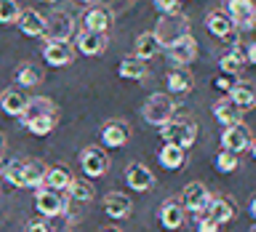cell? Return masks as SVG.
<instances>
[{
	"instance_id": "d590c367",
	"label": "cell",
	"mask_w": 256,
	"mask_h": 232,
	"mask_svg": "<svg viewBox=\"0 0 256 232\" xmlns=\"http://www.w3.org/2000/svg\"><path fill=\"white\" fill-rule=\"evenodd\" d=\"M3 176L14 184V187H27V184H24V163H22V160L8 163V166L3 168Z\"/></svg>"
},
{
	"instance_id": "cb8c5ba5",
	"label": "cell",
	"mask_w": 256,
	"mask_h": 232,
	"mask_svg": "<svg viewBox=\"0 0 256 232\" xmlns=\"http://www.w3.org/2000/svg\"><path fill=\"white\" fill-rule=\"evenodd\" d=\"M160 48H163V46L158 43L155 32H144V35H139V40H136V46H134V54H136V59L147 62V59H152V56H158V51H160Z\"/></svg>"
},
{
	"instance_id": "e575fe53",
	"label": "cell",
	"mask_w": 256,
	"mask_h": 232,
	"mask_svg": "<svg viewBox=\"0 0 256 232\" xmlns=\"http://www.w3.org/2000/svg\"><path fill=\"white\" fill-rule=\"evenodd\" d=\"M35 136H48L56 128V112H51V115H40V118H35L32 123L27 126Z\"/></svg>"
},
{
	"instance_id": "ee69618b",
	"label": "cell",
	"mask_w": 256,
	"mask_h": 232,
	"mask_svg": "<svg viewBox=\"0 0 256 232\" xmlns=\"http://www.w3.org/2000/svg\"><path fill=\"white\" fill-rule=\"evenodd\" d=\"M3 152H6V136L0 134V158H3Z\"/></svg>"
},
{
	"instance_id": "6da1fadb",
	"label": "cell",
	"mask_w": 256,
	"mask_h": 232,
	"mask_svg": "<svg viewBox=\"0 0 256 232\" xmlns=\"http://www.w3.org/2000/svg\"><path fill=\"white\" fill-rule=\"evenodd\" d=\"M152 32H155L158 43L168 48V46H174L176 40H182L184 35H190V19L182 11L179 14H163V19L158 22V27Z\"/></svg>"
},
{
	"instance_id": "ab89813d",
	"label": "cell",
	"mask_w": 256,
	"mask_h": 232,
	"mask_svg": "<svg viewBox=\"0 0 256 232\" xmlns=\"http://www.w3.org/2000/svg\"><path fill=\"white\" fill-rule=\"evenodd\" d=\"M155 8L160 14H179L182 11V0H155Z\"/></svg>"
},
{
	"instance_id": "7c38bea8",
	"label": "cell",
	"mask_w": 256,
	"mask_h": 232,
	"mask_svg": "<svg viewBox=\"0 0 256 232\" xmlns=\"http://www.w3.org/2000/svg\"><path fill=\"white\" fill-rule=\"evenodd\" d=\"M104 48H107V35L104 32L83 30L78 35V51L83 56H99V54H104Z\"/></svg>"
},
{
	"instance_id": "603a6c76",
	"label": "cell",
	"mask_w": 256,
	"mask_h": 232,
	"mask_svg": "<svg viewBox=\"0 0 256 232\" xmlns=\"http://www.w3.org/2000/svg\"><path fill=\"white\" fill-rule=\"evenodd\" d=\"M184 152L187 150H182L179 144H166L163 150H160V166L168 168V171H182L184 168Z\"/></svg>"
},
{
	"instance_id": "1f68e13d",
	"label": "cell",
	"mask_w": 256,
	"mask_h": 232,
	"mask_svg": "<svg viewBox=\"0 0 256 232\" xmlns=\"http://www.w3.org/2000/svg\"><path fill=\"white\" fill-rule=\"evenodd\" d=\"M67 192H70V198H75V200H80V203H91L94 200V184L91 182H86V179H72V184L67 187Z\"/></svg>"
},
{
	"instance_id": "f546056e",
	"label": "cell",
	"mask_w": 256,
	"mask_h": 232,
	"mask_svg": "<svg viewBox=\"0 0 256 232\" xmlns=\"http://www.w3.org/2000/svg\"><path fill=\"white\" fill-rule=\"evenodd\" d=\"M192 86H195V80L187 72H182V67L168 72V91L171 94H187V91H192Z\"/></svg>"
},
{
	"instance_id": "e0dca14e",
	"label": "cell",
	"mask_w": 256,
	"mask_h": 232,
	"mask_svg": "<svg viewBox=\"0 0 256 232\" xmlns=\"http://www.w3.org/2000/svg\"><path fill=\"white\" fill-rule=\"evenodd\" d=\"M104 211H107L110 219H128L134 211V203L123 195V192H110V195L104 198Z\"/></svg>"
},
{
	"instance_id": "44dd1931",
	"label": "cell",
	"mask_w": 256,
	"mask_h": 232,
	"mask_svg": "<svg viewBox=\"0 0 256 232\" xmlns=\"http://www.w3.org/2000/svg\"><path fill=\"white\" fill-rule=\"evenodd\" d=\"M206 214L214 216V219L219 222V224H227V222L235 219L238 208H235V203H232L230 198H211V203H208Z\"/></svg>"
},
{
	"instance_id": "c3c4849f",
	"label": "cell",
	"mask_w": 256,
	"mask_h": 232,
	"mask_svg": "<svg viewBox=\"0 0 256 232\" xmlns=\"http://www.w3.org/2000/svg\"><path fill=\"white\" fill-rule=\"evenodd\" d=\"M107 232H115V230H107Z\"/></svg>"
},
{
	"instance_id": "d6a6232c",
	"label": "cell",
	"mask_w": 256,
	"mask_h": 232,
	"mask_svg": "<svg viewBox=\"0 0 256 232\" xmlns=\"http://www.w3.org/2000/svg\"><path fill=\"white\" fill-rule=\"evenodd\" d=\"M40 70L35 67V64H22L19 70H16V80H19V86L22 88H32V86H38L40 83Z\"/></svg>"
},
{
	"instance_id": "5b68a950",
	"label": "cell",
	"mask_w": 256,
	"mask_h": 232,
	"mask_svg": "<svg viewBox=\"0 0 256 232\" xmlns=\"http://www.w3.org/2000/svg\"><path fill=\"white\" fill-rule=\"evenodd\" d=\"M35 208L48 219V216H59V214L67 211V200L62 198L59 190L38 187V192H35Z\"/></svg>"
},
{
	"instance_id": "5bb4252c",
	"label": "cell",
	"mask_w": 256,
	"mask_h": 232,
	"mask_svg": "<svg viewBox=\"0 0 256 232\" xmlns=\"http://www.w3.org/2000/svg\"><path fill=\"white\" fill-rule=\"evenodd\" d=\"M206 27H208L211 35H216L219 40H230L232 32H235V24H232L227 11H211L206 16Z\"/></svg>"
},
{
	"instance_id": "4316f807",
	"label": "cell",
	"mask_w": 256,
	"mask_h": 232,
	"mask_svg": "<svg viewBox=\"0 0 256 232\" xmlns=\"http://www.w3.org/2000/svg\"><path fill=\"white\" fill-rule=\"evenodd\" d=\"M24 104H27V96H22V91H14V88L0 96V107H3V112H6V115H11V118L22 115Z\"/></svg>"
},
{
	"instance_id": "4fadbf2b",
	"label": "cell",
	"mask_w": 256,
	"mask_h": 232,
	"mask_svg": "<svg viewBox=\"0 0 256 232\" xmlns=\"http://www.w3.org/2000/svg\"><path fill=\"white\" fill-rule=\"evenodd\" d=\"M43 59L51 67H67V64H72V48L70 43H62V40H48L43 48Z\"/></svg>"
},
{
	"instance_id": "83f0119b",
	"label": "cell",
	"mask_w": 256,
	"mask_h": 232,
	"mask_svg": "<svg viewBox=\"0 0 256 232\" xmlns=\"http://www.w3.org/2000/svg\"><path fill=\"white\" fill-rule=\"evenodd\" d=\"M46 163L40 160H24V184L27 187H40L46 182Z\"/></svg>"
},
{
	"instance_id": "484cf974",
	"label": "cell",
	"mask_w": 256,
	"mask_h": 232,
	"mask_svg": "<svg viewBox=\"0 0 256 232\" xmlns=\"http://www.w3.org/2000/svg\"><path fill=\"white\" fill-rule=\"evenodd\" d=\"M246 54L240 51V48H235V51H230V54H224L222 56V62H219V67H222V72L224 75H232V78H238L240 72H243V67H246Z\"/></svg>"
},
{
	"instance_id": "30bf717a",
	"label": "cell",
	"mask_w": 256,
	"mask_h": 232,
	"mask_svg": "<svg viewBox=\"0 0 256 232\" xmlns=\"http://www.w3.org/2000/svg\"><path fill=\"white\" fill-rule=\"evenodd\" d=\"M80 166H83L88 179H99V176L107 174L110 160H107V155H104L99 147H88V150L80 152Z\"/></svg>"
},
{
	"instance_id": "ba28073f",
	"label": "cell",
	"mask_w": 256,
	"mask_h": 232,
	"mask_svg": "<svg viewBox=\"0 0 256 232\" xmlns=\"http://www.w3.org/2000/svg\"><path fill=\"white\" fill-rule=\"evenodd\" d=\"M72 35H75V19L70 14H54L51 19H46V38L48 40L70 43Z\"/></svg>"
},
{
	"instance_id": "f6af8a7d",
	"label": "cell",
	"mask_w": 256,
	"mask_h": 232,
	"mask_svg": "<svg viewBox=\"0 0 256 232\" xmlns=\"http://www.w3.org/2000/svg\"><path fill=\"white\" fill-rule=\"evenodd\" d=\"M248 150H251V155H254V160H256V139L251 142V147H248Z\"/></svg>"
},
{
	"instance_id": "3957f363",
	"label": "cell",
	"mask_w": 256,
	"mask_h": 232,
	"mask_svg": "<svg viewBox=\"0 0 256 232\" xmlns=\"http://www.w3.org/2000/svg\"><path fill=\"white\" fill-rule=\"evenodd\" d=\"M160 136L166 144H179L182 150H190L198 139V126L192 120H168L160 126Z\"/></svg>"
},
{
	"instance_id": "ffe728a7",
	"label": "cell",
	"mask_w": 256,
	"mask_h": 232,
	"mask_svg": "<svg viewBox=\"0 0 256 232\" xmlns=\"http://www.w3.org/2000/svg\"><path fill=\"white\" fill-rule=\"evenodd\" d=\"M160 224L166 230H179L184 224V206L179 200H166L163 208H160Z\"/></svg>"
},
{
	"instance_id": "7402d4cb",
	"label": "cell",
	"mask_w": 256,
	"mask_h": 232,
	"mask_svg": "<svg viewBox=\"0 0 256 232\" xmlns=\"http://www.w3.org/2000/svg\"><path fill=\"white\" fill-rule=\"evenodd\" d=\"M112 27V14L107 8H91L83 19V30H91V32H110Z\"/></svg>"
},
{
	"instance_id": "7dc6e473",
	"label": "cell",
	"mask_w": 256,
	"mask_h": 232,
	"mask_svg": "<svg viewBox=\"0 0 256 232\" xmlns=\"http://www.w3.org/2000/svg\"><path fill=\"white\" fill-rule=\"evenodd\" d=\"M251 232H256V224H254V227H251Z\"/></svg>"
},
{
	"instance_id": "d6986e66",
	"label": "cell",
	"mask_w": 256,
	"mask_h": 232,
	"mask_svg": "<svg viewBox=\"0 0 256 232\" xmlns=\"http://www.w3.org/2000/svg\"><path fill=\"white\" fill-rule=\"evenodd\" d=\"M128 136H131V128H128L126 123H120V120H112V123H107V126H104V131H102L104 144L112 147V150L123 147V144L128 142Z\"/></svg>"
},
{
	"instance_id": "60d3db41",
	"label": "cell",
	"mask_w": 256,
	"mask_h": 232,
	"mask_svg": "<svg viewBox=\"0 0 256 232\" xmlns=\"http://www.w3.org/2000/svg\"><path fill=\"white\" fill-rule=\"evenodd\" d=\"M232 86H235V78H232V75H227V78H219V80H216V88H219V91H232Z\"/></svg>"
},
{
	"instance_id": "bcb514c9",
	"label": "cell",
	"mask_w": 256,
	"mask_h": 232,
	"mask_svg": "<svg viewBox=\"0 0 256 232\" xmlns=\"http://www.w3.org/2000/svg\"><path fill=\"white\" fill-rule=\"evenodd\" d=\"M78 3H86V6H94L96 0H78Z\"/></svg>"
},
{
	"instance_id": "b9f144b4",
	"label": "cell",
	"mask_w": 256,
	"mask_h": 232,
	"mask_svg": "<svg viewBox=\"0 0 256 232\" xmlns=\"http://www.w3.org/2000/svg\"><path fill=\"white\" fill-rule=\"evenodd\" d=\"M27 232H48L46 230V222H32L30 227H27Z\"/></svg>"
},
{
	"instance_id": "4dcf8cb0",
	"label": "cell",
	"mask_w": 256,
	"mask_h": 232,
	"mask_svg": "<svg viewBox=\"0 0 256 232\" xmlns=\"http://www.w3.org/2000/svg\"><path fill=\"white\" fill-rule=\"evenodd\" d=\"M118 75L123 80H142L147 75V67H144L142 59H123L118 67Z\"/></svg>"
},
{
	"instance_id": "f907efd6",
	"label": "cell",
	"mask_w": 256,
	"mask_h": 232,
	"mask_svg": "<svg viewBox=\"0 0 256 232\" xmlns=\"http://www.w3.org/2000/svg\"><path fill=\"white\" fill-rule=\"evenodd\" d=\"M51 3H54V0H51Z\"/></svg>"
},
{
	"instance_id": "277c9868",
	"label": "cell",
	"mask_w": 256,
	"mask_h": 232,
	"mask_svg": "<svg viewBox=\"0 0 256 232\" xmlns=\"http://www.w3.org/2000/svg\"><path fill=\"white\" fill-rule=\"evenodd\" d=\"M208 203H211V192H208L206 184H200V182H192L184 187L182 192V206H184V211H190L192 216H198V214H203Z\"/></svg>"
},
{
	"instance_id": "ac0fdd59",
	"label": "cell",
	"mask_w": 256,
	"mask_h": 232,
	"mask_svg": "<svg viewBox=\"0 0 256 232\" xmlns=\"http://www.w3.org/2000/svg\"><path fill=\"white\" fill-rule=\"evenodd\" d=\"M230 99L240 112H251L256 110V88L251 83H235L230 91Z\"/></svg>"
},
{
	"instance_id": "9a60e30c",
	"label": "cell",
	"mask_w": 256,
	"mask_h": 232,
	"mask_svg": "<svg viewBox=\"0 0 256 232\" xmlns=\"http://www.w3.org/2000/svg\"><path fill=\"white\" fill-rule=\"evenodd\" d=\"M16 24H19L22 35H27V38H38L46 32V19H43V14L35 11V8H24L19 14V19H16Z\"/></svg>"
},
{
	"instance_id": "f35d334b",
	"label": "cell",
	"mask_w": 256,
	"mask_h": 232,
	"mask_svg": "<svg viewBox=\"0 0 256 232\" xmlns=\"http://www.w3.org/2000/svg\"><path fill=\"white\" fill-rule=\"evenodd\" d=\"M46 230H48V232H72L70 222H67V219H62V214H59V216H48Z\"/></svg>"
},
{
	"instance_id": "8fae6325",
	"label": "cell",
	"mask_w": 256,
	"mask_h": 232,
	"mask_svg": "<svg viewBox=\"0 0 256 232\" xmlns=\"http://www.w3.org/2000/svg\"><path fill=\"white\" fill-rule=\"evenodd\" d=\"M126 182L134 192H147V190L155 187V174L142 163H131L126 168Z\"/></svg>"
},
{
	"instance_id": "2e32d148",
	"label": "cell",
	"mask_w": 256,
	"mask_h": 232,
	"mask_svg": "<svg viewBox=\"0 0 256 232\" xmlns=\"http://www.w3.org/2000/svg\"><path fill=\"white\" fill-rule=\"evenodd\" d=\"M51 112H56V107H54L51 99H46V96H32V99H27V104H24V110H22L19 118H22L24 126H30L35 118L51 115Z\"/></svg>"
},
{
	"instance_id": "8992f818",
	"label": "cell",
	"mask_w": 256,
	"mask_h": 232,
	"mask_svg": "<svg viewBox=\"0 0 256 232\" xmlns=\"http://www.w3.org/2000/svg\"><path fill=\"white\" fill-rule=\"evenodd\" d=\"M227 14L235 27L254 30L256 27V3L254 0H227Z\"/></svg>"
},
{
	"instance_id": "52a82bcc",
	"label": "cell",
	"mask_w": 256,
	"mask_h": 232,
	"mask_svg": "<svg viewBox=\"0 0 256 232\" xmlns=\"http://www.w3.org/2000/svg\"><path fill=\"white\" fill-rule=\"evenodd\" d=\"M198 59V40L192 35H184L182 40H176L174 46H168V62L174 67H187Z\"/></svg>"
},
{
	"instance_id": "9c48e42d",
	"label": "cell",
	"mask_w": 256,
	"mask_h": 232,
	"mask_svg": "<svg viewBox=\"0 0 256 232\" xmlns=\"http://www.w3.org/2000/svg\"><path fill=\"white\" fill-rule=\"evenodd\" d=\"M251 131L243 126V123H235V126H227V131L222 134V147L235 152V155H240V152H246L248 147H251Z\"/></svg>"
},
{
	"instance_id": "681fc988",
	"label": "cell",
	"mask_w": 256,
	"mask_h": 232,
	"mask_svg": "<svg viewBox=\"0 0 256 232\" xmlns=\"http://www.w3.org/2000/svg\"><path fill=\"white\" fill-rule=\"evenodd\" d=\"M254 48H256V40H254Z\"/></svg>"
},
{
	"instance_id": "8d00e7d4",
	"label": "cell",
	"mask_w": 256,
	"mask_h": 232,
	"mask_svg": "<svg viewBox=\"0 0 256 232\" xmlns=\"http://www.w3.org/2000/svg\"><path fill=\"white\" fill-rule=\"evenodd\" d=\"M22 8L16 0H0V24H16Z\"/></svg>"
},
{
	"instance_id": "d4e9b609",
	"label": "cell",
	"mask_w": 256,
	"mask_h": 232,
	"mask_svg": "<svg viewBox=\"0 0 256 232\" xmlns=\"http://www.w3.org/2000/svg\"><path fill=\"white\" fill-rule=\"evenodd\" d=\"M240 112L235 104H232V99L227 96V99H222V102H216V107H214V118L219 120L222 126H235V123H240Z\"/></svg>"
},
{
	"instance_id": "7bdbcfd3",
	"label": "cell",
	"mask_w": 256,
	"mask_h": 232,
	"mask_svg": "<svg viewBox=\"0 0 256 232\" xmlns=\"http://www.w3.org/2000/svg\"><path fill=\"white\" fill-rule=\"evenodd\" d=\"M248 211H251V216H254V219H256V195L251 198V206H248Z\"/></svg>"
},
{
	"instance_id": "836d02e7",
	"label": "cell",
	"mask_w": 256,
	"mask_h": 232,
	"mask_svg": "<svg viewBox=\"0 0 256 232\" xmlns=\"http://www.w3.org/2000/svg\"><path fill=\"white\" fill-rule=\"evenodd\" d=\"M214 166H216V171H219V174H235L240 163H238V155H235V152L222 150L219 155L214 158Z\"/></svg>"
},
{
	"instance_id": "f1b7e54d",
	"label": "cell",
	"mask_w": 256,
	"mask_h": 232,
	"mask_svg": "<svg viewBox=\"0 0 256 232\" xmlns=\"http://www.w3.org/2000/svg\"><path fill=\"white\" fill-rule=\"evenodd\" d=\"M72 179H75V176L70 174V168H62V166H56V168H48L46 171V184L51 190H67L70 184H72Z\"/></svg>"
},
{
	"instance_id": "7a4b0ae2",
	"label": "cell",
	"mask_w": 256,
	"mask_h": 232,
	"mask_svg": "<svg viewBox=\"0 0 256 232\" xmlns=\"http://www.w3.org/2000/svg\"><path fill=\"white\" fill-rule=\"evenodd\" d=\"M176 112V102L171 99V94H152L142 107V118L147 120L150 126H166L168 120H174Z\"/></svg>"
},
{
	"instance_id": "74e56055",
	"label": "cell",
	"mask_w": 256,
	"mask_h": 232,
	"mask_svg": "<svg viewBox=\"0 0 256 232\" xmlns=\"http://www.w3.org/2000/svg\"><path fill=\"white\" fill-rule=\"evenodd\" d=\"M222 224L214 219V216H208L206 211L203 214H198V232H219Z\"/></svg>"
}]
</instances>
